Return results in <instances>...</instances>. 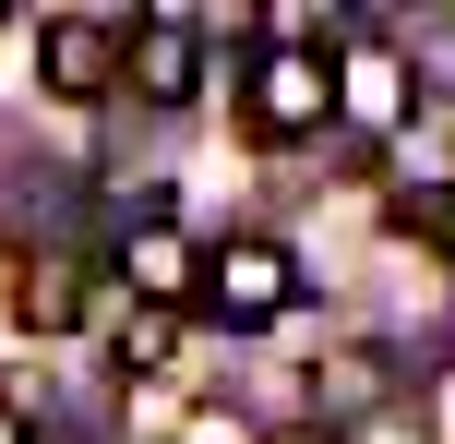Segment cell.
Listing matches in <instances>:
<instances>
[{"instance_id": "1", "label": "cell", "mask_w": 455, "mask_h": 444, "mask_svg": "<svg viewBox=\"0 0 455 444\" xmlns=\"http://www.w3.org/2000/svg\"><path fill=\"white\" fill-rule=\"evenodd\" d=\"M192 301H204L216 325L264 336V325H288V312L312 301V288H299V253H288V240L240 229V240H216V253H204V277H192Z\"/></svg>"}, {"instance_id": "2", "label": "cell", "mask_w": 455, "mask_h": 444, "mask_svg": "<svg viewBox=\"0 0 455 444\" xmlns=\"http://www.w3.org/2000/svg\"><path fill=\"white\" fill-rule=\"evenodd\" d=\"M323 120H336V48L264 36V48H251V133H264V144H312Z\"/></svg>"}, {"instance_id": "3", "label": "cell", "mask_w": 455, "mask_h": 444, "mask_svg": "<svg viewBox=\"0 0 455 444\" xmlns=\"http://www.w3.org/2000/svg\"><path fill=\"white\" fill-rule=\"evenodd\" d=\"M120 85H132L144 109H180V96L204 85V24L192 12H132L120 24Z\"/></svg>"}, {"instance_id": "4", "label": "cell", "mask_w": 455, "mask_h": 444, "mask_svg": "<svg viewBox=\"0 0 455 444\" xmlns=\"http://www.w3.org/2000/svg\"><path fill=\"white\" fill-rule=\"evenodd\" d=\"M108 253H120V288H132L144 312H180V301H192V277H204V253L180 240V216H168V205H132Z\"/></svg>"}, {"instance_id": "5", "label": "cell", "mask_w": 455, "mask_h": 444, "mask_svg": "<svg viewBox=\"0 0 455 444\" xmlns=\"http://www.w3.org/2000/svg\"><path fill=\"white\" fill-rule=\"evenodd\" d=\"M336 109L360 120V133H408V109H419V72H408V48H395V36L347 48V61H336Z\"/></svg>"}, {"instance_id": "6", "label": "cell", "mask_w": 455, "mask_h": 444, "mask_svg": "<svg viewBox=\"0 0 455 444\" xmlns=\"http://www.w3.org/2000/svg\"><path fill=\"white\" fill-rule=\"evenodd\" d=\"M36 72H48V96H108L120 85V24L108 12H60L36 36Z\"/></svg>"}, {"instance_id": "7", "label": "cell", "mask_w": 455, "mask_h": 444, "mask_svg": "<svg viewBox=\"0 0 455 444\" xmlns=\"http://www.w3.org/2000/svg\"><path fill=\"white\" fill-rule=\"evenodd\" d=\"M12 312H24L36 336H72V325H84V253H60V240H48V253H24Z\"/></svg>"}, {"instance_id": "8", "label": "cell", "mask_w": 455, "mask_h": 444, "mask_svg": "<svg viewBox=\"0 0 455 444\" xmlns=\"http://www.w3.org/2000/svg\"><path fill=\"white\" fill-rule=\"evenodd\" d=\"M168 444H264V421L228 408V397H204V408H180V432H168Z\"/></svg>"}, {"instance_id": "9", "label": "cell", "mask_w": 455, "mask_h": 444, "mask_svg": "<svg viewBox=\"0 0 455 444\" xmlns=\"http://www.w3.org/2000/svg\"><path fill=\"white\" fill-rule=\"evenodd\" d=\"M168 349H180V312H132L120 325V373H156Z\"/></svg>"}, {"instance_id": "10", "label": "cell", "mask_w": 455, "mask_h": 444, "mask_svg": "<svg viewBox=\"0 0 455 444\" xmlns=\"http://www.w3.org/2000/svg\"><path fill=\"white\" fill-rule=\"evenodd\" d=\"M395 216L432 229V240H455V192H443V181H408V192H395Z\"/></svg>"}, {"instance_id": "11", "label": "cell", "mask_w": 455, "mask_h": 444, "mask_svg": "<svg viewBox=\"0 0 455 444\" xmlns=\"http://www.w3.org/2000/svg\"><path fill=\"white\" fill-rule=\"evenodd\" d=\"M0 444H36V421H24V408H12V397H0Z\"/></svg>"}]
</instances>
